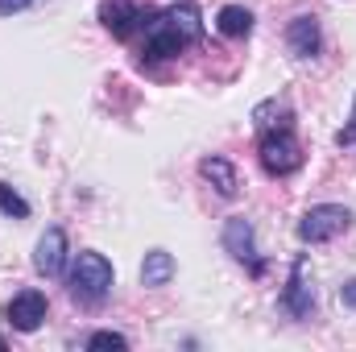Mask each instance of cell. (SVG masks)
<instances>
[{"label": "cell", "mask_w": 356, "mask_h": 352, "mask_svg": "<svg viewBox=\"0 0 356 352\" xmlns=\"http://www.w3.org/2000/svg\"><path fill=\"white\" fill-rule=\"evenodd\" d=\"M67 282H71V298H75L79 307H99V303L108 298L116 273H112V262H108L104 253L83 249V253L75 257V265H71Z\"/></svg>", "instance_id": "obj_1"}, {"label": "cell", "mask_w": 356, "mask_h": 352, "mask_svg": "<svg viewBox=\"0 0 356 352\" xmlns=\"http://www.w3.org/2000/svg\"><path fill=\"white\" fill-rule=\"evenodd\" d=\"M257 158H261V170L269 178H286L302 166V145L290 133V125L286 129H266L261 133V145H257Z\"/></svg>", "instance_id": "obj_2"}, {"label": "cell", "mask_w": 356, "mask_h": 352, "mask_svg": "<svg viewBox=\"0 0 356 352\" xmlns=\"http://www.w3.org/2000/svg\"><path fill=\"white\" fill-rule=\"evenodd\" d=\"M348 228H353V211L344 203H315L298 220V241L302 245H327V241H336Z\"/></svg>", "instance_id": "obj_3"}, {"label": "cell", "mask_w": 356, "mask_h": 352, "mask_svg": "<svg viewBox=\"0 0 356 352\" xmlns=\"http://www.w3.org/2000/svg\"><path fill=\"white\" fill-rule=\"evenodd\" d=\"M220 245L232 253V262L249 265V273H253V278H261V273H266V262H261V253H257V232H253V224H249L245 216H228V220H224Z\"/></svg>", "instance_id": "obj_4"}, {"label": "cell", "mask_w": 356, "mask_h": 352, "mask_svg": "<svg viewBox=\"0 0 356 352\" xmlns=\"http://www.w3.org/2000/svg\"><path fill=\"white\" fill-rule=\"evenodd\" d=\"M141 29H145V46H141L145 63H166V58H178V54L191 46V42H186V38L175 29L170 13H154Z\"/></svg>", "instance_id": "obj_5"}, {"label": "cell", "mask_w": 356, "mask_h": 352, "mask_svg": "<svg viewBox=\"0 0 356 352\" xmlns=\"http://www.w3.org/2000/svg\"><path fill=\"white\" fill-rule=\"evenodd\" d=\"M46 315H50V303H46L42 290H21V294H13V298L4 303V319H8L17 332H38V328L46 323Z\"/></svg>", "instance_id": "obj_6"}, {"label": "cell", "mask_w": 356, "mask_h": 352, "mask_svg": "<svg viewBox=\"0 0 356 352\" xmlns=\"http://www.w3.org/2000/svg\"><path fill=\"white\" fill-rule=\"evenodd\" d=\"M99 25L112 33V38H133L141 25H145V13L137 8V0H104L99 4Z\"/></svg>", "instance_id": "obj_7"}, {"label": "cell", "mask_w": 356, "mask_h": 352, "mask_svg": "<svg viewBox=\"0 0 356 352\" xmlns=\"http://www.w3.org/2000/svg\"><path fill=\"white\" fill-rule=\"evenodd\" d=\"M67 232L63 228H46L42 237H38V249H33V269L42 273V278H58L63 269H67Z\"/></svg>", "instance_id": "obj_8"}, {"label": "cell", "mask_w": 356, "mask_h": 352, "mask_svg": "<svg viewBox=\"0 0 356 352\" xmlns=\"http://www.w3.org/2000/svg\"><path fill=\"white\" fill-rule=\"evenodd\" d=\"M286 46H290V54H294V58H315V54H319V46H323L319 21H315L311 13L294 17V21L286 25Z\"/></svg>", "instance_id": "obj_9"}, {"label": "cell", "mask_w": 356, "mask_h": 352, "mask_svg": "<svg viewBox=\"0 0 356 352\" xmlns=\"http://www.w3.org/2000/svg\"><path fill=\"white\" fill-rule=\"evenodd\" d=\"M302 269H307V262L298 257V262H294V269H290V282H286V290H282V307H286L294 319H307V315L315 311V290L307 286Z\"/></svg>", "instance_id": "obj_10"}, {"label": "cell", "mask_w": 356, "mask_h": 352, "mask_svg": "<svg viewBox=\"0 0 356 352\" xmlns=\"http://www.w3.org/2000/svg\"><path fill=\"white\" fill-rule=\"evenodd\" d=\"M199 175H203V182H211V186H216V195H224V199H236V191H241V178H236V166H232L228 158H220V154H207V158L199 162Z\"/></svg>", "instance_id": "obj_11"}, {"label": "cell", "mask_w": 356, "mask_h": 352, "mask_svg": "<svg viewBox=\"0 0 356 352\" xmlns=\"http://www.w3.org/2000/svg\"><path fill=\"white\" fill-rule=\"evenodd\" d=\"M178 273L175 265V253H166V249H149L145 253V262H141V286H149V290H162V286H170Z\"/></svg>", "instance_id": "obj_12"}, {"label": "cell", "mask_w": 356, "mask_h": 352, "mask_svg": "<svg viewBox=\"0 0 356 352\" xmlns=\"http://www.w3.org/2000/svg\"><path fill=\"white\" fill-rule=\"evenodd\" d=\"M216 29H220L224 38H249V33H253V13H249L245 4H224V8L216 13Z\"/></svg>", "instance_id": "obj_13"}, {"label": "cell", "mask_w": 356, "mask_h": 352, "mask_svg": "<svg viewBox=\"0 0 356 352\" xmlns=\"http://www.w3.org/2000/svg\"><path fill=\"white\" fill-rule=\"evenodd\" d=\"M170 13V21H175V29L195 46L199 38H203V17H199V8L195 4H175V8H166Z\"/></svg>", "instance_id": "obj_14"}, {"label": "cell", "mask_w": 356, "mask_h": 352, "mask_svg": "<svg viewBox=\"0 0 356 352\" xmlns=\"http://www.w3.org/2000/svg\"><path fill=\"white\" fill-rule=\"evenodd\" d=\"M0 216H8V220H29V203H25L8 182H0Z\"/></svg>", "instance_id": "obj_15"}, {"label": "cell", "mask_w": 356, "mask_h": 352, "mask_svg": "<svg viewBox=\"0 0 356 352\" xmlns=\"http://www.w3.org/2000/svg\"><path fill=\"white\" fill-rule=\"evenodd\" d=\"M88 349H129V340L120 336V332H91L88 336Z\"/></svg>", "instance_id": "obj_16"}, {"label": "cell", "mask_w": 356, "mask_h": 352, "mask_svg": "<svg viewBox=\"0 0 356 352\" xmlns=\"http://www.w3.org/2000/svg\"><path fill=\"white\" fill-rule=\"evenodd\" d=\"M336 145L340 150H348V145H356V95H353V116H348V125L336 133Z\"/></svg>", "instance_id": "obj_17"}, {"label": "cell", "mask_w": 356, "mask_h": 352, "mask_svg": "<svg viewBox=\"0 0 356 352\" xmlns=\"http://www.w3.org/2000/svg\"><path fill=\"white\" fill-rule=\"evenodd\" d=\"M340 303H344V307H353V311H356V278H348V282L340 286Z\"/></svg>", "instance_id": "obj_18"}, {"label": "cell", "mask_w": 356, "mask_h": 352, "mask_svg": "<svg viewBox=\"0 0 356 352\" xmlns=\"http://www.w3.org/2000/svg\"><path fill=\"white\" fill-rule=\"evenodd\" d=\"M33 0H0V17H13V13H21V8H29Z\"/></svg>", "instance_id": "obj_19"}, {"label": "cell", "mask_w": 356, "mask_h": 352, "mask_svg": "<svg viewBox=\"0 0 356 352\" xmlns=\"http://www.w3.org/2000/svg\"><path fill=\"white\" fill-rule=\"evenodd\" d=\"M0 349H4V336H0Z\"/></svg>", "instance_id": "obj_20"}]
</instances>
